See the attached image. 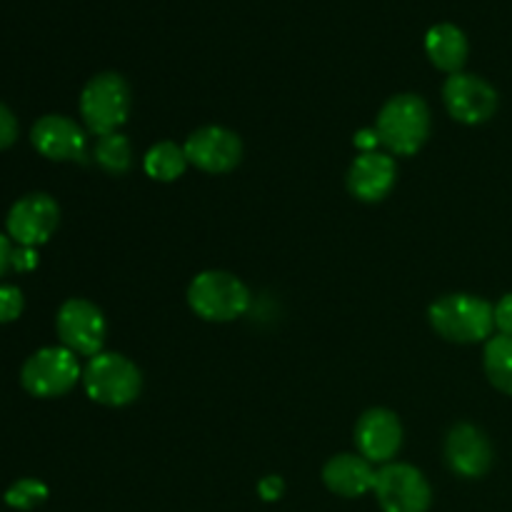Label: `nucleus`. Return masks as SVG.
Masks as SVG:
<instances>
[{"mask_svg":"<svg viewBox=\"0 0 512 512\" xmlns=\"http://www.w3.org/2000/svg\"><path fill=\"white\" fill-rule=\"evenodd\" d=\"M285 493V480L280 475H265L258 483V495L265 503H275V500L283 498Z\"/></svg>","mask_w":512,"mask_h":512,"instance_id":"nucleus-25","label":"nucleus"},{"mask_svg":"<svg viewBox=\"0 0 512 512\" xmlns=\"http://www.w3.org/2000/svg\"><path fill=\"white\" fill-rule=\"evenodd\" d=\"M495 315V330L500 335H512V293L503 295L498 303L493 305Z\"/></svg>","mask_w":512,"mask_h":512,"instance_id":"nucleus-24","label":"nucleus"},{"mask_svg":"<svg viewBox=\"0 0 512 512\" xmlns=\"http://www.w3.org/2000/svg\"><path fill=\"white\" fill-rule=\"evenodd\" d=\"M23 310V290L15 288V285H0V325L18 320L20 315H23Z\"/></svg>","mask_w":512,"mask_h":512,"instance_id":"nucleus-22","label":"nucleus"},{"mask_svg":"<svg viewBox=\"0 0 512 512\" xmlns=\"http://www.w3.org/2000/svg\"><path fill=\"white\" fill-rule=\"evenodd\" d=\"M130 85L118 73H98L80 93V118L93 135L118 133L130 115Z\"/></svg>","mask_w":512,"mask_h":512,"instance_id":"nucleus-5","label":"nucleus"},{"mask_svg":"<svg viewBox=\"0 0 512 512\" xmlns=\"http://www.w3.org/2000/svg\"><path fill=\"white\" fill-rule=\"evenodd\" d=\"M378 145H380V138L375 128H365L355 133V148H360L363 153H373V150H378Z\"/></svg>","mask_w":512,"mask_h":512,"instance_id":"nucleus-27","label":"nucleus"},{"mask_svg":"<svg viewBox=\"0 0 512 512\" xmlns=\"http://www.w3.org/2000/svg\"><path fill=\"white\" fill-rule=\"evenodd\" d=\"M398 180V165H395L390 153H360L358 158L350 163L348 170V190L353 198L360 203H380L390 195Z\"/></svg>","mask_w":512,"mask_h":512,"instance_id":"nucleus-15","label":"nucleus"},{"mask_svg":"<svg viewBox=\"0 0 512 512\" xmlns=\"http://www.w3.org/2000/svg\"><path fill=\"white\" fill-rule=\"evenodd\" d=\"M373 495L383 512H428L433 488L423 470L408 463H388L375 473Z\"/></svg>","mask_w":512,"mask_h":512,"instance_id":"nucleus-7","label":"nucleus"},{"mask_svg":"<svg viewBox=\"0 0 512 512\" xmlns=\"http://www.w3.org/2000/svg\"><path fill=\"white\" fill-rule=\"evenodd\" d=\"M428 320L435 333L448 343L473 345L488 343L495 330L493 303L470 293L443 295L428 310Z\"/></svg>","mask_w":512,"mask_h":512,"instance_id":"nucleus-1","label":"nucleus"},{"mask_svg":"<svg viewBox=\"0 0 512 512\" xmlns=\"http://www.w3.org/2000/svg\"><path fill=\"white\" fill-rule=\"evenodd\" d=\"M375 473L378 470L363 455L340 453L325 463L323 483L330 493L340 495V498H363V495L373 493Z\"/></svg>","mask_w":512,"mask_h":512,"instance_id":"nucleus-16","label":"nucleus"},{"mask_svg":"<svg viewBox=\"0 0 512 512\" xmlns=\"http://www.w3.org/2000/svg\"><path fill=\"white\" fill-rule=\"evenodd\" d=\"M30 143L43 158L58 160H85L88 135L68 115H43L30 130Z\"/></svg>","mask_w":512,"mask_h":512,"instance_id":"nucleus-14","label":"nucleus"},{"mask_svg":"<svg viewBox=\"0 0 512 512\" xmlns=\"http://www.w3.org/2000/svg\"><path fill=\"white\" fill-rule=\"evenodd\" d=\"M188 305L208 323H230L250 308L248 285L225 270H203L188 285Z\"/></svg>","mask_w":512,"mask_h":512,"instance_id":"nucleus-3","label":"nucleus"},{"mask_svg":"<svg viewBox=\"0 0 512 512\" xmlns=\"http://www.w3.org/2000/svg\"><path fill=\"white\" fill-rule=\"evenodd\" d=\"M188 165L190 163L188 158H185L183 145L173 143V140L155 143L143 158L145 173H148V178L158 180V183H173V180L183 178Z\"/></svg>","mask_w":512,"mask_h":512,"instance_id":"nucleus-18","label":"nucleus"},{"mask_svg":"<svg viewBox=\"0 0 512 512\" xmlns=\"http://www.w3.org/2000/svg\"><path fill=\"white\" fill-rule=\"evenodd\" d=\"M483 368L495 390L512 395V335L498 333L485 343Z\"/></svg>","mask_w":512,"mask_h":512,"instance_id":"nucleus-19","label":"nucleus"},{"mask_svg":"<svg viewBox=\"0 0 512 512\" xmlns=\"http://www.w3.org/2000/svg\"><path fill=\"white\" fill-rule=\"evenodd\" d=\"M83 380L78 355L63 345L40 348L20 368V385L33 398H60Z\"/></svg>","mask_w":512,"mask_h":512,"instance_id":"nucleus-6","label":"nucleus"},{"mask_svg":"<svg viewBox=\"0 0 512 512\" xmlns=\"http://www.w3.org/2000/svg\"><path fill=\"white\" fill-rule=\"evenodd\" d=\"M445 463L455 475L465 480H478L493 465V445L488 435L470 423H458L445 438Z\"/></svg>","mask_w":512,"mask_h":512,"instance_id":"nucleus-13","label":"nucleus"},{"mask_svg":"<svg viewBox=\"0 0 512 512\" xmlns=\"http://www.w3.org/2000/svg\"><path fill=\"white\" fill-rule=\"evenodd\" d=\"M190 165L210 175H223L238 168L243 160V143L238 133L223 125H203L193 130L183 145Z\"/></svg>","mask_w":512,"mask_h":512,"instance_id":"nucleus-11","label":"nucleus"},{"mask_svg":"<svg viewBox=\"0 0 512 512\" xmlns=\"http://www.w3.org/2000/svg\"><path fill=\"white\" fill-rule=\"evenodd\" d=\"M355 445H358V455H363L365 460L388 465L403 448L400 418L388 408L365 410L355 425Z\"/></svg>","mask_w":512,"mask_h":512,"instance_id":"nucleus-12","label":"nucleus"},{"mask_svg":"<svg viewBox=\"0 0 512 512\" xmlns=\"http://www.w3.org/2000/svg\"><path fill=\"white\" fill-rule=\"evenodd\" d=\"M83 388L93 403L105 408H125L143 390V373L120 353H98L83 368Z\"/></svg>","mask_w":512,"mask_h":512,"instance_id":"nucleus-4","label":"nucleus"},{"mask_svg":"<svg viewBox=\"0 0 512 512\" xmlns=\"http://www.w3.org/2000/svg\"><path fill=\"white\" fill-rule=\"evenodd\" d=\"M443 103L450 118L463 125H483L498 113V90L473 73H453L443 85Z\"/></svg>","mask_w":512,"mask_h":512,"instance_id":"nucleus-9","label":"nucleus"},{"mask_svg":"<svg viewBox=\"0 0 512 512\" xmlns=\"http://www.w3.org/2000/svg\"><path fill=\"white\" fill-rule=\"evenodd\" d=\"M35 265H38V250L28 248V245H18L13 250V270L30 273V270H35Z\"/></svg>","mask_w":512,"mask_h":512,"instance_id":"nucleus-26","label":"nucleus"},{"mask_svg":"<svg viewBox=\"0 0 512 512\" xmlns=\"http://www.w3.org/2000/svg\"><path fill=\"white\" fill-rule=\"evenodd\" d=\"M93 158L105 173L125 175L133 165V145L123 133L100 135L93 148Z\"/></svg>","mask_w":512,"mask_h":512,"instance_id":"nucleus-20","label":"nucleus"},{"mask_svg":"<svg viewBox=\"0 0 512 512\" xmlns=\"http://www.w3.org/2000/svg\"><path fill=\"white\" fill-rule=\"evenodd\" d=\"M425 53L430 63L443 73H463V65L468 63L470 43L468 35L453 23H438L425 33Z\"/></svg>","mask_w":512,"mask_h":512,"instance_id":"nucleus-17","label":"nucleus"},{"mask_svg":"<svg viewBox=\"0 0 512 512\" xmlns=\"http://www.w3.org/2000/svg\"><path fill=\"white\" fill-rule=\"evenodd\" d=\"M55 330L63 348L85 358L103 353L105 338H108L103 310L85 298H70L60 305L55 315Z\"/></svg>","mask_w":512,"mask_h":512,"instance_id":"nucleus-8","label":"nucleus"},{"mask_svg":"<svg viewBox=\"0 0 512 512\" xmlns=\"http://www.w3.org/2000/svg\"><path fill=\"white\" fill-rule=\"evenodd\" d=\"M60 223V208L48 193H28L15 200L5 218V230L15 245H38L48 243Z\"/></svg>","mask_w":512,"mask_h":512,"instance_id":"nucleus-10","label":"nucleus"},{"mask_svg":"<svg viewBox=\"0 0 512 512\" xmlns=\"http://www.w3.org/2000/svg\"><path fill=\"white\" fill-rule=\"evenodd\" d=\"M375 130L390 155H415L430 138L428 103L415 93L393 95L380 108Z\"/></svg>","mask_w":512,"mask_h":512,"instance_id":"nucleus-2","label":"nucleus"},{"mask_svg":"<svg viewBox=\"0 0 512 512\" xmlns=\"http://www.w3.org/2000/svg\"><path fill=\"white\" fill-rule=\"evenodd\" d=\"M18 130V118L13 115V110L0 103V150L10 148L18 140Z\"/></svg>","mask_w":512,"mask_h":512,"instance_id":"nucleus-23","label":"nucleus"},{"mask_svg":"<svg viewBox=\"0 0 512 512\" xmlns=\"http://www.w3.org/2000/svg\"><path fill=\"white\" fill-rule=\"evenodd\" d=\"M48 500V485L40 483L35 478L15 480L8 490H5V503L13 510H33Z\"/></svg>","mask_w":512,"mask_h":512,"instance_id":"nucleus-21","label":"nucleus"},{"mask_svg":"<svg viewBox=\"0 0 512 512\" xmlns=\"http://www.w3.org/2000/svg\"><path fill=\"white\" fill-rule=\"evenodd\" d=\"M13 240L8 235L0 233V278H3L8 270H13Z\"/></svg>","mask_w":512,"mask_h":512,"instance_id":"nucleus-28","label":"nucleus"}]
</instances>
